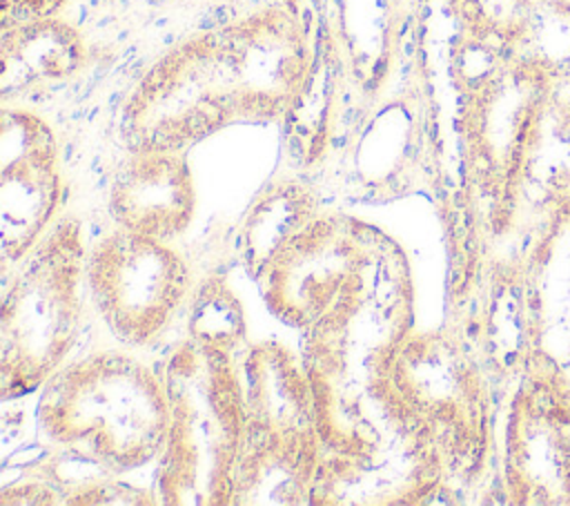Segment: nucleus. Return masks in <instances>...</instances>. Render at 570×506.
I'll return each mask as SVG.
<instances>
[{
  "label": "nucleus",
  "instance_id": "39448f33",
  "mask_svg": "<svg viewBox=\"0 0 570 506\" xmlns=\"http://www.w3.org/2000/svg\"><path fill=\"white\" fill-rule=\"evenodd\" d=\"M87 245L82 223L60 216L18 263L0 308V390H40L69 359L82 319Z\"/></svg>",
  "mask_w": 570,
  "mask_h": 506
},
{
  "label": "nucleus",
  "instance_id": "9d476101",
  "mask_svg": "<svg viewBox=\"0 0 570 506\" xmlns=\"http://www.w3.org/2000/svg\"><path fill=\"white\" fill-rule=\"evenodd\" d=\"M62 167L53 129L24 107L0 116V232L4 265H18L58 221Z\"/></svg>",
  "mask_w": 570,
  "mask_h": 506
},
{
  "label": "nucleus",
  "instance_id": "f8f14e48",
  "mask_svg": "<svg viewBox=\"0 0 570 506\" xmlns=\"http://www.w3.org/2000/svg\"><path fill=\"white\" fill-rule=\"evenodd\" d=\"M107 210L116 227L174 241L196 214V183L183 152L140 149L116 169Z\"/></svg>",
  "mask_w": 570,
  "mask_h": 506
},
{
  "label": "nucleus",
  "instance_id": "f3484780",
  "mask_svg": "<svg viewBox=\"0 0 570 506\" xmlns=\"http://www.w3.org/2000/svg\"><path fill=\"white\" fill-rule=\"evenodd\" d=\"M189 337L229 352L236 359L247 348L243 310L234 292L220 279H207L194 290Z\"/></svg>",
  "mask_w": 570,
  "mask_h": 506
},
{
  "label": "nucleus",
  "instance_id": "2eb2a0df",
  "mask_svg": "<svg viewBox=\"0 0 570 506\" xmlns=\"http://www.w3.org/2000/svg\"><path fill=\"white\" fill-rule=\"evenodd\" d=\"M87 47L76 27L49 16L2 27L0 94L18 98L76 76Z\"/></svg>",
  "mask_w": 570,
  "mask_h": 506
},
{
  "label": "nucleus",
  "instance_id": "ddd939ff",
  "mask_svg": "<svg viewBox=\"0 0 570 506\" xmlns=\"http://www.w3.org/2000/svg\"><path fill=\"white\" fill-rule=\"evenodd\" d=\"M238 374L247 430L318 435L303 354L278 341H254L238 357Z\"/></svg>",
  "mask_w": 570,
  "mask_h": 506
},
{
  "label": "nucleus",
  "instance_id": "1a4fd4ad",
  "mask_svg": "<svg viewBox=\"0 0 570 506\" xmlns=\"http://www.w3.org/2000/svg\"><path fill=\"white\" fill-rule=\"evenodd\" d=\"M381 232L338 210H321L265 265L261 296L281 323L307 330L365 272Z\"/></svg>",
  "mask_w": 570,
  "mask_h": 506
},
{
  "label": "nucleus",
  "instance_id": "412c9836",
  "mask_svg": "<svg viewBox=\"0 0 570 506\" xmlns=\"http://www.w3.org/2000/svg\"><path fill=\"white\" fill-rule=\"evenodd\" d=\"M69 0H0L2 27L56 16Z\"/></svg>",
  "mask_w": 570,
  "mask_h": 506
},
{
  "label": "nucleus",
  "instance_id": "20e7f679",
  "mask_svg": "<svg viewBox=\"0 0 570 506\" xmlns=\"http://www.w3.org/2000/svg\"><path fill=\"white\" fill-rule=\"evenodd\" d=\"M414 330V290L405 254L385 234L365 272L307 330L303 361L316 415L354 406L385 386Z\"/></svg>",
  "mask_w": 570,
  "mask_h": 506
},
{
  "label": "nucleus",
  "instance_id": "6e6552de",
  "mask_svg": "<svg viewBox=\"0 0 570 506\" xmlns=\"http://www.w3.org/2000/svg\"><path fill=\"white\" fill-rule=\"evenodd\" d=\"M85 285L111 337L129 348L156 343L194 294L189 263L169 241L122 227L87 247Z\"/></svg>",
  "mask_w": 570,
  "mask_h": 506
},
{
  "label": "nucleus",
  "instance_id": "4468645a",
  "mask_svg": "<svg viewBox=\"0 0 570 506\" xmlns=\"http://www.w3.org/2000/svg\"><path fill=\"white\" fill-rule=\"evenodd\" d=\"M321 455L318 435L247 430L232 475L229 506L309 504Z\"/></svg>",
  "mask_w": 570,
  "mask_h": 506
},
{
  "label": "nucleus",
  "instance_id": "6ab92c4d",
  "mask_svg": "<svg viewBox=\"0 0 570 506\" xmlns=\"http://www.w3.org/2000/svg\"><path fill=\"white\" fill-rule=\"evenodd\" d=\"M62 504L71 506H105V504H134V506H154L160 504L156 490L138 488L116 475H94L62 486Z\"/></svg>",
  "mask_w": 570,
  "mask_h": 506
},
{
  "label": "nucleus",
  "instance_id": "4be33fe9",
  "mask_svg": "<svg viewBox=\"0 0 570 506\" xmlns=\"http://www.w3.org/2000/svg\"><path fill=\"white\" fill-rule=\"evenodd\" d=\"M552 4H557V7H566V9H570V0H550Z\"/></svg>",
  "mask_w": 570,
  "mask_h": 506
},
{
  "label": "nucleus",
  "instance_id": "f257e3e1",
  "mask_svg": "<svg viewBox=\"0 0 570 506\" xmlns=\"http://www.w3.org/2000/svg\"><path fill=\"white\" fill-rule=\"evenodd\" d=\"M309 69L303 22L267 7L167 49L122 107L131 152H185L238 123H272L301 98Z\"/></svg>",
  "mask_w": 570,
  "mask_h": 506
},
{
  "label": "nucleus",
  "instance_id": "9b49d317",
  "mask_svg": "<svg viewBox=\"0 0 570 506\" xmlns=\"http://www.w3.org/2000/svg\"><path fill=\"white\" fill-rule=\"evenodd\" d=\"M503 477L514 504H570V401L552 377L528 379L510 403Z\"/></svg>",
  "mask_w": 570,
  "mask_h": 506
},
{
  "label": "nucleus",
  "instance_id": "0eeeda50",
  "mask_svg": "<svg viewBox=\"0 0 570 506\" xmlns=\"http://www.w3.org/2000/svg\"><path fill=\"white\" fill-rule=\"evenodd\" d=\"M554 67L503 56L465 89L461 143L472 187L497 207L517 192L534 132L554 96Z\"/></svg>",
  "mask_w": 570,
  "mask_h": 506
},
{
  "label": "nucleus",
  "instance_id": "f03ea898",
  "mask_svg": "<svg viewBox=\"0 0 570 506\" xmlns=\"http://www.w3.org/2000/svg\"><path fill=\"white\" fill-rule=\"evenodd\" d=\"M36 421L42 437L102 473L156 464L169 424L163 374L120 350L67 361L40 388Z\"/></svg>",
  "mask_w": 570,
  "mask_h": 506
},
{
  "label": "nucleus",
  "instance_id": "7ed1b4c3",
  "mask_svg": "<svg viewBox=\"0 0 570 506\" xmlns=\"http://www.w3.org/2000/svg\"><path fill=\"white\" fill-rule=\"evenodd\" d=\"M169 424L156 459V495L165 506H229L232 475L247 417L238 359L194 337L160 370Z\"/></svg>",
  "mask_w": 570,
  "mask_h": 506
},
{
  "label": "nucleus",
  "instance_id": "a211bd4d",
  "mask_svg": "<svg viewBox=\"0 0 570 506\" xmlns=\"http://www.w3.org/2000/svg\"><path fill=\"white\" fill-rule=\"evenodd\" d=\"M537 0H459L468 36L483 49L505 53L530 33Z\"/></svg>",
  "mask_w": 570,
  "mask_h": 506
},
{
  "label": "nucleus",
  "instance_id": "dca6fc26",
  "mask_svg": "<svg viewBox=\"0 0 570 506\" xmlns=\"http://www.w3.org/2000/svg\"><path fill=\"white\" fill-rule=\"evenodd\" d=\"M318 212V198L303 183L278 181L265 187L240 225L238 254L247 274L256 281L269 259Z\"/></svg>",
  "mask_w": 570,
  "mask_h": 506
},
{
  "label": "nucleus",
  "instance_id": "423d86ee",
  "mask_svg": "<svg viewBox=\"0 0 570 506\" xmlns=\"http://www.w3.org/2000/svg\"><path fill=\"white\" fill-rule=\"evenodd\" d=\"M392 386L436 446L448 479H472L485 461L490 406L483 374L445 330H412L396 352Z\"/></svg>",
  "mask_w": 570,
  "mask_h": 506
},
{
  "label": "nucleus",
  "instance_id": "aec40b11",
  "mask_svg": "<svg viewBox=\"0 0 570 506\" xmlns=\"http://www.w3.org/2000/svg\"><path fill=\"white\" fill-rule=\"evenodd\" d=\"M0 504L2 506H13V504H62V486H51L45 479L20 481V484L2 488Z\"/></svg>",
  "mask_w": 570,
  "mask_h": 506
}]
</instances>
